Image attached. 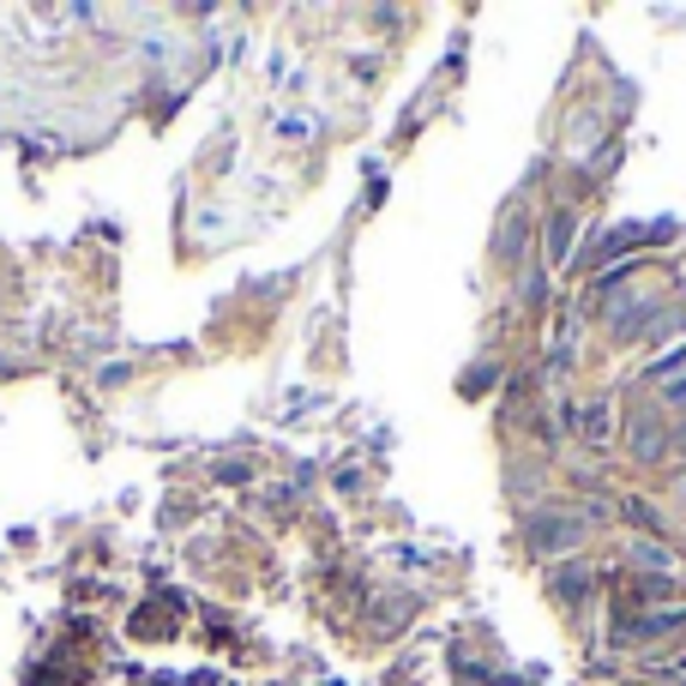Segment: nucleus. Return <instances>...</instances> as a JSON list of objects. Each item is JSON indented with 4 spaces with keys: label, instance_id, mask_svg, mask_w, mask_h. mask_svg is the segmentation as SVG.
Returning a JSON list of instances; mask_svg holds the SVG:
<instances>
[{
    "label": "nucleus",
    "instance_id": "f257e3e1",
    "mask_svg": "<svg viewBox=\"0 0 686 686\" xmlns=\"http://www.w3.org/2000/svg\"><path fill=\"white\" fill-rule=\"evenodd\" d=\"M572 542H584V519H560V512H536V524H531V554H536V560L560 554V548H572Z\"/></svg>",
    "mask_w": 686,
    "mask_h": 686
},
{
    "label": "nucleus",
    "instance_id": "7ed1b4c3",
    "mask_svg": "<svg viewBox=\"0 0 686 686\" xmlns=\"http://www.w3.org/2000/svg\"><path fill=\"white\" fill-rule=\"evenodd\" d=\"M572 229H578V217H572V211H554V217H548V247H554V260H566Z\"/></svg>",
    "mask_w": 686,
    "mask_h": 686
},
{
    "label": "nucleus",
    "instance_id": "f03ea898",
    "mask_svg": "<svg viewBox=\"0 0 686 686\" xmlns=\"http://www.w3.org/2000/svg\"><path fill=\"white\" fill-rule=\"evenodd\" d=\"M566 415H572V427H578L584 440H596V446L614 434V427H609V410H602V403H590V410H566Z\"/></svg>",
    "mask_w": 686,
    "mask_h": 686
},
{
    "label": "nucleus",
    "instance_id": "423d86ee",
    "mask_svg": "<svg viewBox=\"0 0 686 686\" xmlns=\"http://www.w3.org/2000/svg\"><path fill=\"white\" fill-rule=\"evenodd\" d=\"M633 566H669V554H662L657 542H638L633 548Z\"/></svg>",
    "mask_w": 686,
    "mask_h": 686
},
{
    "label": "nucleus",
    "instance_id": "39448f33",
    "mask_svg": "<svg viewBox=\"0 0 686 686\" xmlns=\"http://www.w3.org/2000/svg\"><path fill=\"white\" fill-rule=\"evenodd\" d=\"M554 590L566 596V602H578V596H590V572H584V566H560L554 572Z\"/></svg>",
    "mask_w": 686,
    "mask_h": 686
},
{
    "label": "nucleus",
    "instance_id": "20e7f679",
    "mask_svg": "<svg viewBox=\"0 0 686 686\" xmlns=\"http://www.w3.org/2000/svg\"><path fill=\"white\" fill-rule=\"evenodd\" d=\"M633 452L645 458V464H657V452H662V427L657 422H633Z\"/></svg>",
    "mask_w": 686,
    "mask_h": 686
}]
</instances>
